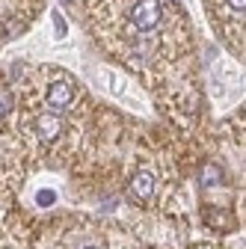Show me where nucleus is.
Returning a JSON list of instances; mask_svg holds the SVG:
<instances>
[{
    "label": "nucleus",
    "instance_id": "obj_1",
    "mask_svg": "<svg viewBox=\"0 0 246 249\" xmlns=\"http://www.w3.org/2000/svg\"><path fill=\"white\" fill-rule=\"evenodd\" d=\"M30 131L36 134L39 142L53 145V142H59V137L66 134V122H63L59 113H36L33 119H30Z\"/></svg>",
    "mask_w": 246,
    "mask_h": 249
},
{
    "label": "nucleus",
    "instance_id": "obj_2",
    "mask_svg": "<svg viewBox=\"0 0 246 249\" xmlns=\"http://www.w3.org/2000/svg\"><path fill=\"white\" fill-rule=\"evenodd\" d=\"M128 18L140 33H148V30H155L160 24L163 6H160V0H134V6L128 9Z\"/></svg>",
    "mask_w": 246,
    "mask_h": 249
},
{
    "label": "nucleus",
    "instance_id": "obj_3",
    "mask_svg": "<svg viewBox=\"0 0 246 249\" xmlns=\"http://www.w3.org/2000/svg\"><path fill=\"white\" fill-rule=\"evenodd\" d=\"M155 193H158V178L148 169H140L131 178V184H128V199L137 202V205H148L151 199H155Z\"/></svg>",
    "mask_w": 246,
    "mask_h": 249
},
{
    "label": "nucleus",
    "instance_id": "obj_4",
    "mask_svg": "<svg viewBox=\"0 0 246 249\" xmlns=\"http://www.w3.org/2000/svg\"><path fill=\"white\" fill-rule=\"evenodd\" d=\"M74 98H77V86H74L69 77H59V80H53V83L45 89V101H48V107H53V110L71 107Z\"/></svg>",
    "mask_w": 246,
    "mask_h": 249
},
{
    "label": "nucleus",
    "instance_id": "obj_5",
    "mask_svg": "<svg viewBox=\"0 0 246 249\" xmlns=\"http://www.w3.org/2000/svg\"><path fill=\"white\" fill-rule=\"evenodd\" d=\"M220 178H223V172H220V166H217V163H205V166H202V172H199V181H202L205 187L220 184Z\"/></svg>",
    "mask_w": 246,
    "mask_h": 249
},
{
    "label": "nucleus",
    "instance_id": "obj_6",
    "mask_svg": "<svg viewBox=\"0 0 246 249\" xmlns=\"http://www.w3.org/2000/svg\"><path fill=\"white\" fill-rule=\"evenodd\" d=\"M12 107H15V98H12L9 86H3V83H0V119H3V116H9V113H12Z\"/></svg>",
    "mask_w": 246,
    "mask_h": 249
},
{
    "label": "nucleus",
    "instance_id": "obj_7",
    "mask_svg": "<svg viewBox=\"0 0 246 249\" xmlns=\"http://www.w3.org/2000/svg\"><path fill=\"white\" fill-rule=\"evenodd\" d=\"M53 24H56V36H66V21L59 18V12H53Z\"/></svg>",
    "mask_w": 246,
    "mask_h": 249
},
{
    "label": "nucleus",
    "instance_id": "obj_8",
    "mask_svg": "<svg viewBox=\"0 0 246 249\" xmlns=\"http://www.w3.org/2000/svg\"><path fill=\"white\" fill-rule=\"evenodd\" d=\"M226 3H228V9H231V12L243 15V3H246V0H226Z\"/></svg>",
    "mask_w": 246,
    "mask_h": 249
},
{
    "label": "nucleus",
    "instance_id": "obj_9",
    "mask_svg": "<svg viewBox=\"0 0 246 249\" xmlns=\"http://www.w3.org/2000/svg\"><path fill=\"white\" fill-rule=\"evenodd\" d=\"M80 249H104L101 243H86V246H80Z\"/></svg>",
    "mask_w": 246,
    "mask_h": 249
}]
</instances>
